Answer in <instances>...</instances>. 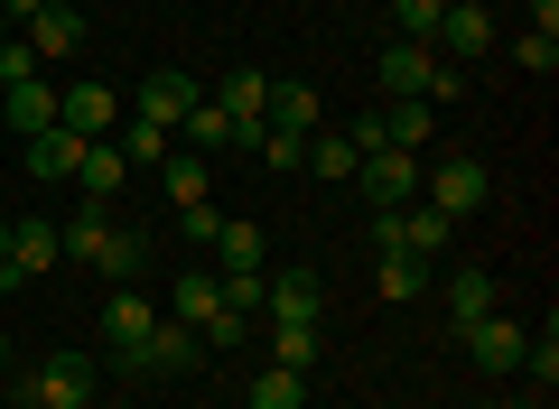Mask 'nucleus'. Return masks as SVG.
<instances>
[{
    "label": "nucleus",
    "instance_id": "obj_28",
    "mask_svg": "<svg viewBox=\"0 0 559 409\" xmlns=\"http://www.w3.org/2000/svg\"><path fill=\"white\" fill-rule=\"evenodd\" d=\"M57 242H66V261H103V242H112V224H103V205H84L75 224H57Z\"/></svg>",
    "mask_w": 559,
    "mask_h": 409
},
{
    "label": "nucleus",
    "instance_id": "obj_23",
    "mask_svg": "<svg viewBox=\"0 0 559 409\" xmlns=\"http://www.w3.org/2000/svg\"><path fill=\"white\" fill-rule=\"evenodd\" d=\"M242 400H252V409H308V372H252V390H242Z\"/></svg>",
    "mask_w": 559,
    "mask_h": 409
},
{
    "label": "nucleus",
    "instance_id": "obj_27",
    "mask_svg": "<svg viewBox=\"0 0 559 409\" xmlns=\"http://www.w3.org/2000/svg\"><path fill=\"white\" fill-rule=\"evenodd\" d=\"M308 168H318V177H345V187H355L364 149H355V140H345V131H318V140H308Z\"/></svg>",
    "mask_w": 559,
    "mask_h": 409
},
{
    "label": "nucleus",
    "instance_id": "obj_35",
    "mask_svg": "<svg viewBox=\"0 0 559 409\" xmlns=\"http://www.w3.org/2000/svg\"><path fill=\"white\" fill-rule=\"evenodd\" d=\"M242 326H252V316L215 308V316H205V326H197V345H205V353H234V345H242Z\"/></svg>",
    "mask_w": 559,
    "mask_h": 409
},
{
    "label": "nucleus",
    "instance_id": "obj_38",
    "mask_svg": "<svg viewBox=\"0 0 559 409\" xmlns=\"http://www.w3.org/2000/svg\"><path fill=\"white\" fill-rule=\"evenodd\" d=\"M532 28H540V38H559V0H532Z\"/></svg>",
    "mask_w": 559,
    "mask_h": 409
},
{
    "label": "nucleus",
    "instance_id": "obj_30",
    "mask_svg": "<svg viewBox=\"0 0 559 409\" xmlns=\"http://www.w3.org/2000/svg\"><path fill=\"white\" fill-rule=\"evenodd\" d=\"M271 363L280 372H308V363H318V326H271Z\"/></svg>",
    "mask_w": 559,
    "mask_h": 409
},
{
    "label": "nucleus",
    "instance_id": "obj_2",
    "mask_svg": "<svg viewBox=\"0 0 559 409\" xmlns=\"http://www.w3.org/2000/svg\"><path fill=\"white\" fill-rule=\"evenodd\" d=\"M20 400L28 409H84L94 400V353H47V363L20 382Z\"/></svg>",
    "mask_w": 559,
    "mask_h": 409
},
{
    "label": "nucleus",
    "instance_id": "obj_16",
    "mask_svg": "<svg viewBox=\"0 0 559 409\" xmlns=\"http://www.w3.org/2000/svg\"><path fill=\"white\" fill-rule=\"evenodd\" d=\"M522 345H532V335H522L513 316H476V326H466V353H476L485 372H522Z\"/></svg>",
    "mask_w": 559,
    "mask_h": 409
},
{
    "label": "nucleus",
    "instance_id": "obj_12",
    "mask_svg": "<svg viewBox=\"0 0 559 409\" xmlns=\"http://www.w3.org/2000/svg\"><path fill=\"white\" fill-rule=\"evenodd\" d=\"M429 47H439V57H485V47H495V20H485L476 0H448L439 28H429Z\"/></svg>",
    "mask_w": 559,
    "mask_h": 409
},
{
    "label": "nucleus",
    "instance_id": "obj_43",
    "mask_svg": "<svg viewBox=\"0 0 559 409\" xmlns=\"http://www.w3.org/2000/svg\"><path fill=\"white\" fill-rule=\"evenodd\" d=\"M495 409H522V400H495Z\"/></svg>",
    "mask_w": 559,
    "mask_h": 409
},
{
    "label": "nucleus",
    "instance_id": "obj_33",
    "mask_svg": "<svg viewBox=\"0 0 559 409\" xmlns=\"http://www.w3.org/2000/svg\"><path fill=\"white\" fill-rule=\"evenodd\" d=\"M439 10H448V0H392V38H419V47H429Z\"/></svg>",
    "mask_w": 559,
    "mask_h": 409
},
{
    "label": "nucleus",
    "instance_id": "obj_13",
    "mask_svg": "<svg viewBox=\"0 0 559 409\" xmlns=\"http://www.w3.org/2000/svg\"><path fill=\"white\" fill-rule=\"evenodd\" d=\"M57 121H66L75 140H103V131H121V103L103 94V84H66V94H57Z\"/></svg>",
    "mask_w": 559,
    "mask_h": 409
},
{
    "label": "nucleus",
    "instance_id": "obj_40",
    "mask_svg": "<svg viewBox=\"0 0 559 409\" xmlns=\"http://www.w3.org/2000/svg\"><path fill=\"white\" fill-rule=\"evenodd\" d=\"M0 372H20V345H10V335H0Z\"/></svg>",
    "mask_w": 559,
    "mask_h": 409
},
{
    "label": "nucleus",
    "instance_id": "obj_34",
    "mask_svg": "<svg viewBox=\"0 0 559 409\" xmlns=\"http://www.w3.org/2000/svg\"><path fill=\"white\" fill-rule=\"evenodd\" d=\"M261 158H271L280 177H289V168H308V131H261Z\"/></svg>",
    "mask_w": 559,
    "mask_h": 409
},
{
    "label": "nucleus",
    "instance_id": "obj_5",
    "mask_svg": "<svg viewBox=\"0 0 559 409\" xmlns=\"http://www.w3.org/2000/svg\"><path fill=\"white\" fill-rule=\"evenodd\" d=\"M355 187H364V205H419V158L411 149H364V168H355Z\"/></svg>",
    "mask_w": 559,
    "mask_h": 409
},
{
    "label": "nucleus",
    "instance_id": "obj_42",
    "mask_svg": "<svg viewBox=\"0 0 559 409\" xmlns=\"http://www.w3.org/2000/svg\"><path fill=\"white\" fill-rule=\"evenodd\" d=\"M0 261H10V215H0Z\"/></svg>",
    "mask_w": 559,
    "mask_h": 409
},
{
    "label": "nucleus",
    "instance_id": "obj_6",
    "mask_svg": "<svg viewBox=\"0 0 559 409\" xmlns=\"http://www.w3.org/2000/svg\"><path fill=\"white\" fill-rule=\"evenodd\" d=\"M261 316H271V326H318L326 316L318 270H261Z\"/></svg>",
    "mask_w": 559,
    "mask_h": 409
},
{
    "label": "nucleus",
    "instance_id": "obj_24",
    "mask_svg": "<svg viewBox=\"0 0 559 409\" xmlns=\"http://www.w3.org/2000/svg\"><path fill=\"white\" fill-rule=\"evenodd\" d=\"M215 261H224V279H252L261 270V233L252 224H215Z\"/></svg>",
    "mask_w": 559,
    "mask_h": 409
},
{
    "label": "nucleus",
    "instance_id": "obj_3",
    "mask_svg": "<svg viewBox=\"0 0 559 409\" xmlns=\"http://www.w3.org/2000/svg\"><path fill=\"white\" fill-rule=\"evenodd\" d=\"M419 195H429V205L457 224V215H476L485 195H495V177H485L476 158H439V168H419Z\"/></svg>",
    "mask_w": 559,
    "mask_h": 409
},
{
    "label": "nucleus",
    "instance_id": "obj_11",
    "mask_svg": "<svg viewBox=\"0 0 559 409\" xmlns=\"http://www.w3.org/2000/svg\"><path fill=\"white\" fill-rule=\"evenodd\" d=\"M429 75H439V47H419V38H392V47H382V94H392V103L429 94Z\"/></svg>",
    "mask_w": 559,
    "mask_h": 409
},
{
    "label": "nucleus",
    "instance_id": "obj_20",
    "mask_svg": "<svg viewBox=\"0 0 559 409\" xmlns=\"http://www.w3.org/2000/svg\"><path fill=\"white\" fill-rule=\"evenodd\" d=\"M215 103H224L234 121H261V112H271V75H252V65H234V75L215 84Z\"/></svg>",
    "mask_w": 559,
    "mask_h": 409
},
{
    "label": "nucleus",
    "instance_id": "obj_32",
    "mask_svg": "<svg viewBox=\"0 0 559 409\" xmlns=\"http://www.w3.org/2000/svg\"><path fill=\"white\" fill-rule=\"evenodd\" d=\"M140 261H150V242H140V233H112L94 270H103V279H140Z\"/></svg>",
    "mask_w": 559,
    "mask_h": 409
},
{
    "label": "nucleus",
    "instance_id": "obj_18",
    "mask_svg": "<svg viewBox=\"0 0 559 409\" xmlns=\"http://www.w3.org/2000/svg\"><path fill=\"white\" fill-rule=\"evenodd\" d=\"M121 177H131V158H121L112 140H84V158H75V187H84V205H103V195H121Z\"/></svg>",
    "mask_w": 559,
    "mask_h": 409
},
{
    "label": "nucleus",
    "instance_id": "obj_10",
    "mask_svg": "<svg viewBox=\"0 0 559 409\" xmlns=\"http://www.w3.org/2000/svg\"><path fill=\"white\" fill-rule=\"evenodd\" d=\"M197 363H205V345H197V326H178V316H159L150 345L131 353V372H197Z\"/></svg>",
    "mask_w": 559,
    "mask_h": 409
},
{
    "label": "nucleus",
    "instance_id": "obj_29",
    "mask_svg": "<svg viewBox=\"0 0 559 409\" xmlns=\"http://www.w3.org/2000/svg\"><path fill=\"white\" fill-rule=\"evenodd\" d=\"M112 149L131 158V168H159V158H168V131H159V121H121V140H112Z\"/></svg>",
    "mask_w": 559,
    "mask_h": 409
},
{
    "label": "nucleus",
    "instance_id": "obj_15",
    "mask_svg": "<svg viewBox=\"0 0 559 409\" xmlns=\"http://www.w3.org/2000/svg\"><path fill=\"white\" fill-rule=\"evenodd\" d=\"M75 158H84V140L66 131H28V177H38V187H75Z\"/></svg>",
    "mask_w": 559,
    "mask_h": 409
},
{
    "label": "nucleus",
    "instance_id": "obj_7",
    "mask_svg": "<svg viewBox=\"0 0 559 409\" xmlns=\"http://www.w3.org/2000/svg\"><path fill=\"white\" fill-rule=\"evenodd\" d=\"M178 140H187L197 158H205V149H261V121H234L215 94H197V112L178 121Z\"/></svg>",
    "mask_w": 559,
    "mask_h": 409
},
{
    "label": "nucleus",
    "instance_id": "obj_44",
    "mask_svg": "<svg viewBox=\"0 0 559 409\" xmlns=\"http://www.w3.org/2000/svg\"><path fill=\"white\" fill-rule=\"evenodd\" d=\"M10 409H28V400H10Z\"/></svg>",
    "mask_w": 559,
    "mask_h": 409
},
{
    "label": "nucleus",
    "instance_id": "obj_1",
    "mask_svg": "<svg viewBox=\"0 0 559 409\" xmlns=\"http://www.w3.org/2000/svg\"><path fill=\"white\" fill-rule=\"evenodd\" d=\"M448 233L457 224L439 215V205H392V215H373V252H411V261H439Z\"/></svg>",
    "mask_w": 559,
    "mask_h": 409
},
{
    "label": "nucleus",
    "instance_id": "obj_22",
    "mask_svg": "<svg viewBox=\"0 0 559 409\" xmlns=\"http://www.w3.org/2000/svg\"><path fill=\"white\" fill-rule=\"evenodd\" d=\"M448 316H457V335L476 326V316H495V279H485V270H457V279H448Z\"/></svg>",
    "mask_w": 559,
    "mask_h": 409
},
{
    "label": "nucleus",
    "instance_id": "obj_41",
    "mask_svg": "<svg viewBox=\"0 0 559 409\" xmlns=\"http://www.w3.org/2000/svg\"><path fill=\"white\" fill-rule=\"evenodd\" d=\"M10 38H20V28H10V10H0V47H10Z\"/></svg>",
    "mask_w": 559,
    "mask_h": 409
},
{
    "label": "nucleus",
    "instance_id": "obj_17",
    "mask_svg": "<svg viewBox=\"0 0 559 409\" xmlns=\"http://www.w3.org/2000/svg\"><path fill=\"white\" fill-rule=\"evenodd\" d=\"M28 57H75V47H84V10H66V0H47V10H38V20H28Z\"/></svg>",
    "mask_w": 559,
    "mask_h": 409
},
{
    "label": "nucleus",
    "instance_id": "obj_37",
    "mask_svg": "<svg viewBox=\"0 0 559 409\" xmlns=\"http://www.w3.org/2000/svg\"><path fill=\"white\" fill-rule=\"evenodd\" d=\"M178 224H187V242H215L224 215H215V205H178Z\"/></svg>",
    "mask_w": 559,
    "mask_h": 409
},
{
    "label": "nucleus",
    "instance_id": "obj_21",
    "mask_svg": "<svg viewBox=\"0 0 559 409\" xmlns=\"http://www.w3.org/2000/svg\"><path fill=\"white\" fill-rule=\"evenodd\" d=\"M261 131H318V94H308V84H271V112H261Z\"/></svg>",
    "mask_w": 559,
    "mask_h": 409
},
{
    "label": "nucleus",
    "instance_id": "obj_9",
    "mask_svg": "<svg viewBox=\"0 0 559 409\" xmlns=\"http://www.w3.org/2000/svg\"><path fill=\"white\" fill-rule=\"evenodd\" d=\"M150 326H159V308H150L140 289H112V308H103V353H112V363H131V353L150 345Z\"/></svg>",
    "mask_w": 559,
    "mask_h": 409
},
{
    "label": "nucleus",
    "instance_id": "obj_8",
    "mask_svg": "<svg viewBox=\"0 0 559 409\" xmlns=\"http://www.w3.org/2000/svg\"><path fill=\"white\" fill-rule=\"evenodd\" d=\"M197 112V84L178 75V65H159V75H140V94H131V121H159L168 140H178V121Z\"/></svg>",
    "mask_w": 559,
    "mask_h": 409
},
{
    "label": "nucleus",
    "instance_id": "obj_26",
    "mask_svg": "<svg viewBox=\"0 0 559 409\" xmlns=\"http://www.w3.org/2000/svg\"><path fill=\"white\" fill-rule=\"evenodd\" d=\"M382 298H392V308L429 298V261H411V252H382Z\"/></svg>",
    "mask_w": 559,
    "mask_h": 409
},
{
    "label": "nucleus",
    "instance_id": "obj_36",
    "mask_svg": "<svg viewBox=\"0 0 559 409\" xmlns=\"http://www.w3.org/2000/svg\"><path fill=\"white\" fill-rule=\"evenodd\" d=\"M513 57H522V75H559V38H540V28L513 47Z\"/></svg>",
    "mask_w": 559,
    "mask_h": 409
},
{
    "label": "nucleus",
    "instance_id": "obj_39",
    "mask_svg": "<svg viewBox=\"0 0 559 409\" xmlns=\"http://www.w3.org/2000/svg\"><path fill=\"white\" fill-rule=\"evenodd\" d=\"M0 10H10V28H20V20H38V10H47V0H0Z\"/></svg>",
    "mask_w": 559,
    "mask_h": 409
},
{
    "label": "nucleus",
    "instance_id": "obj_14",
    "mask_svg": "<svg viewBox=\"0 0 559 409\" xmlns=\"http://www.w3.org/2000/svg\"><path fill=\"white\" fill-rule=\"evenodd\" d=\"M0 112H10V131H57V84L47 75H10L0 84Z\"/></svg>",
    "mask_w": 559,
    "mask_h": 409
},
{
    "label": "nucleus",
    "instance_id": "obj_25",
    "mask_svg": "<svg viewBox=\"0 0 559 409\" xmlns=\"http://www.w3.org/2000/svg\"><path fill=\"white\" fill-rule=\"evenodd\" d=\"M429 112H439V103H392V112H382V149H419V140H429Z\"/></svg>",
    "mask_w": 559,
    "mask_h": 409
},
{
    "label": "nucleus",
    "instance_id": "obj_19",
    "mask_svg": "<svg viewBox=\"0 0 559 409\" xmlns=\"http://www.w3.org/2000/svg\"><path fill=\"white\" fill-rule=\"evenodd\" d=\"M215 308H224V279H215V270H187V279H168V316H178V326H205Z\"/></svg>",
    "mask_w": 559,
    "mask_h": 409
},
{
    "label": "nucleus",
    "instance_id": "obj_31",
    "mask_svg": "<svg viewBox=\"0 0 559 409\" xmlns=\"http://www.w3.org/2000/svg\"><path fill=\"white\" fill-rule=\"evenodd\" d=\"M159 168H168V195H178V205H205V158L197 149H168Z\"/></svg>",
    "mask_w": 559,
    "mask_h": 409
},
{
    "label": "nucleus",
    "instance_id": "obj_4",
    "mask_svg": "<svg viewBox=\"0 0 559 409\" xmlns=\"http://www.w3.org/2000/svg\"><path fill=\"white\" fill-rule=\"evenodd\" d=\"M57 261H66L57 224H47V215H20V224H10V261H0V289H20V279H47Z\"/></svg>",
    "mask_w": 559,
    "mask_h": 409
}]
</instances>
